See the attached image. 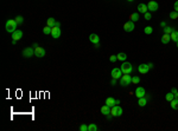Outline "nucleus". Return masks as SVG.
Returning a JSON list of instances; mask_svg holds the SVG:
<instances>
[{"instance_id": "obj_1", "label": "nucleus", "mask_w": 178, "mask_h": 131, "mask_svg": "<svg viewBox=\"0 0 178 131\" xmlns=\"http://www.w3.org/2000/svg\"><path fill=\"white\" fill-rule=\"evenodd\" d=\"M5 29H6L7 32H9V33H13L14 31H17V23L14 19H9L6 21V24H5Z\"/></svg>"}, {"instance_id": "obj_2", "label": "nucleus", "mask_w": 178, "mask_h": 131, "mask_svg": "<svg viewBox=\"0 0 178 131\" xmlns=\"http://www.w3.org/2000/svg\"><path fill=\"white\" fill-rule=\"evenodd\" d=\"M131 83H132V77H131L128 73H126V74H123V76H121V78H120V85H121V86L126 88V86L131 85Z\"/></svg>"}, {"instance_id": "obj_3", "label": "nucleus", "mask_w": 178, "mask_h": 131, "mask_svg": "<svg viewBox=\"0 0 178 131\" xmlns=\"http://www.w3.org/2000/svg\"><path fill=\"white\" fill-rule=\"evenodd\" d=\"M122 107L120 105H114V106L110 107V114L112 117H120L122 114Z\"/></svg>"}, {"instance_id": "obj_4", "label": "nucleus", "mask_w": 178, "mask_h": 131, "mask_svg": "<svg viewBox=\"0 0 178 131\" xmlns=\"http://www.w3.org/2000/svg\"><path fill=\"white\" fill-rule=\"evenodd\" d=\"M152 67H153V64H152V63H150V64H140L139 66H138V71L141 74H146Z\"/></svg>"}, {"instance_id": "obj_5", "label": "nucleus", "mask_w": 178, "mask_h": 131, "mask_svg": "<svg viewBox=\"0 0 178 131\" xmlns=\"http://www.w3.org/2000/svg\"><path fill=\"white\" fill-rule=\"evenodd\" d=\"M121 71H122L123 74H126V73L129 74L131 72L133 71L132 64H131V63H127V62H123L122 64H121Z\"/></svg>"}, {"instance_id": "obj_6", "label": "nucleus", "mask_w": 178, "mask_h": 131, "mask_svg": "<svg viewBox=\"0 0 178 131\" xmlns=\"http://www.w3.org/2000/svg\"><path fill=\"white\" fill-rule=\"evenodd\" d=\"M33 47H35V56L38 58H43L45 57V50L40 46H38L37 44H33Z\"/></svg>"}, {"instance_id": "obj_7", "label": "nucleus", "mask_w": 178, "mask_h": 131, "mask_svg": "<svg viewBox=\"0 0 178 131\" xmlns=\"http://www.w3.org/2000/svg\"><path fill=\"white\" fill-rule=\"evenodd\" d=\"M35 56V47H26L25 50H23V57L25 58H31Z\"/></svg>"}, {"instance_id": "obj_8", "label": "nucleus", "mask_w": 178, "mask_h": 131, "mask_svg": "<svg viewBox=\"0 0 178 131\" xmlns=\"http://www.w3.org/2000/svg\"><path fill=\"white\" fill-rule=\"evenodd\" d=\"M147 8H148L150 12H156V11H158L159 8V5L157 1H154V0H151L148 4H147Z\"/></svg>"}, {"instance_id": "obj_9", "label": "nucleus", "mask_w": 178, "mask_h": 131, "mask_svg": "<svg viewBox=\"0 0 178 131\" xmlns=\"http://www.w3.org/2000/svg\"><path fill=\"white\" fill-rule=\"evenodd\" d=\"M135 26H134V23L132 21V20H128V21H126L125 24H123V30H125L126 32H132L134 31Z\"/></svg>"}, {"instance_id": "obj_10", "label": "nucleus", "mask_w": 178, "mask_h": 131, "mask_svg": "<svg viewBox=\"0 0 178 131\" xmlns=\"http://www.w3.org/2000/svg\"><path fill=\"white\" fill-rule=\"evenodd\" d=\"M106 105H108L109 107H112V106H114V105H118V104H120V100L119 99H115V98H113V97H108L106 99V103H104Z\"/></svg>"}, {"instance_id": "obj_11", "label": "nucleus", "mask_w": 178, "mask_h": 131, "mask_svg": "<svg viewBox=\"0 0 178 131\" xmlns=\"http://www.w3.org/2000/svg\"><path fill=\"white\" fill-rule=\"evenodd\" d=\"M121 74H122V71H121V69H119V67H114V69L112 70V78L119 79V78H121Z\"/></svg>"}, {"instance_id": "obj_12", "label": "nucleus", "mask_w": 178, "mask_h": 131, "mask_svg": "<svg viewBox=\"0 0 178 131\" xmlns=\"http://www.w3.org/2000/svg\"><path fill=\"white\" fill-rule=\"evenodd\" d=\"M51 36L54 39H58L59 37H61V29L57 26H54L51 30Z\"/></svg>"}, {"instance_id": "obj_13", "label": "nucleus", "mask_w": 178, "mask_h": 131, "mask_svg": "<svg viewBox=\"0 0 178 131\" xmlns=\"http://www.w3.org/2000/svg\"><path fill=\"white\" fill-rule=\"evenodd\" d=\"M23 38V31H20V30H17V31H14L13 33H12V40H20V39Z\"/></svg>"}, {"instance_id": "obj_14", "label": "nucleus", "mask_w": 178, "mask_h": 131, "mask_svg": "<svg viewBox=\"0 0 178 131\" xmlns=\"http://www.w3.org/2000/svg\"><path fill=\"white\" fill-rule=\"evenodd\" d=\"M134 95L137 96L138 98H141V97H144V96L146 95V91H145V89H144V88H141V86H138V88L135 89Z\"/></svg>"}, {"instance_id": "obj_15", "label": "nucleus", "mask_w": 178, "mask_h": 131, "mask_svg": "<svg viewBox=\"0 0 178 131\" xmlns=\"http://www.w3.org/2000/svg\"><path fill=\"white\" fill-rule=\"evenodd\" d=\"M138 105H139V106H141V107H144V106H146V104L147 103H148V99H150V97L148 96H144V97H141V98H138Z\"/></svg>"}, {"instance_id": "obj_16", "label": "nucleus", "mask_w": 178, "mask_h": 131, "mask_svg": "<svg viewBox=\"0 0 178 131\" xmlns=\"http://www.w3.org/2000/svg\"><path fill=\"white\" fill-rule=\"evenodd\" d=\"M138 12L141 13V14H145L146 12H148V8H147V5L146 4H139L138 5Z\"/></svg>"}, {"instance_id": "obj_17", "label": "nucleus", "mask_w": 178, "mask_h": 131, "mask_svg": "<svg viewBox=\"0 0 178 131\" xmlns=\"http://www.w3.org/2000/svg\"><path fill=\"white\" fill-rule=\"evenodd\" d=\"M89 41L90 43H93L95 45V44H99L100 43V37L97 36L96 33H92L89 36Z\"/></svg>"}, {"instance_id": "obj_18", "label": "nucleus", "mask_w": 178, "mask_h": 131, "mask_svg": "<svg viewBox=\"0 0 178 131\" xmlns=\"http://www.w3.org/2000/svg\"><path fill=\"white\" fill-rule=\"evenodd\" d=\"M101 113H102V114H104L106 117H107V116H109V114H110V107H109L108 105L104 104L103 106L101 107Z\"/></svg>"}, {"instance_id": "obj_19", "label": "nucleus", "mask_w": 178, "mask_h": 131, "mask_svg": "<svg viewBox=\"0 0 178 131\" xmlns=\"http://www.w3.org/2000/svg\"><path fill=\"white\" fill-rule=\"evenodd\" d=\"M140 19V15H139V12H137V13H132V14L129 15V20H132L133 23H135V21H138V20Z\"/></svg>"}, {"instance_id": "obj_20", "label": "nucleus", "mask_w": 178, "mask_h": 131, "mask_svg": "<svg viewBox=\"0 0 178 131\" xmlns=\"http://www.w3.org/2000/svg\"><path fill=\"white\" fill-rule=\"evenodd\" d=\"M116 57H118V60H120V62H126V59H127V54L125 52H120L119 54H116Z\"/></svg>"}, {"instance_id": "obj_21", "label": "nucleus", "mask_w": 178, "mask_h": 131, "mask_svg": "<svg viewBox=\"0 0 178 131\" xmlns=\"http://www.w3.org/2000/svg\"><path fill=\"white\" fill-rule=\"evenodd\" d=\"M170 40H171L170 34H165V33H164V36L161 37V43H163V44H169V43H170Z\"/></svg>"}, {"instance_id": "obj_22", "label": "nucleus", "mask_w": 178, "mask_h": 131, "mask_svg": "<svg viewBox=\"0 0 178 131\" xmlns=\"http://www.w3.org/2000/svg\"><path fill=\"white\" fill-rule=\"evenodd\" d=\"M170 37H171V40H172V41L178 43V31H176V30H175V31L170 34Z\"/></svg>"}, {"instance_id": "obj_23", "label": "nucleus", "mask_w": 178, "mask_h": 131, "mask_svg": "<svg viewBox=\"0 0 178 131\" xmlns=\"http://www.w3.org/2000/svg\"><path fill=\"white\" fill-rule=\"evenodd\" d=\"M171 107H172V109L173 110H178V99H177V98H175V99H172V100H171Z\"/></svg>"}, {"instance_id": "obj_24", "label": "nucleus", "mask_w": 178, "mask_h": 131, "mask_svg": "<svg viewBox=\"0 0 178 131\" xmlns=\"http://www.w3.org/2000/svg\"><path fill=\"white\" fill-rule=\"evenodd\" d=\"M173 31H175V29H173V27H171V26H165V27H164V33H165V34H171Z\"/></svg>"}, {"instance_id": "obj_25", "label": "nucleus", "mask_w": 178, "mask_h": 131, "mask_svg": "<svg viewBox=\"0 0 178 131\" xmlns=\"http://www.w3.org/2000/svg\"><path fill=\"white\" fill-rule=\"evenodd\" d=\"M55 24H56V20H55L54 18H49V19L46 20V25H47V26L54 27V26H55Z\"/></svg>"}, {"instance_id": "obj_26", "label": "nucleus", "mask_w": 178, "mask_h": 131, "mask_svg": "<svg viewBox=\"0 0 178 131\" xmlns=\"http://www.w3.org/2000/svg\"><path fill=\"white\" fill-rule=\"evenodd\" d=\"M165 99L167 100V102H171L172 99H175V95H173L172 92H169L165 95Z\"/></svg>"}, {"instance_id": "obj_27", "label": "nucleus", "mask_w": 178, "mask_h": 131, "mask_svg": "<svg viewBox=\"0 0 178 131\" xmlns=\"http://www.w3.org/2000/svg\"><path fill=\"white\" fill-rule=\"evenodd\" d=\"M97 130H99V128H97V125H95L94 123L88 125V131H97Z\"/></svg>"}, {"instance_id": "obj_28", "label": "nucleus", "mask_w": 178, "mask_h": 131, "mask_svg": "<svg viewBox=\"0 0 178 131\" xmlns=\"http://www.w3.org/2000/svg\"><path fill=\"white\" fill-rule=\"evenodd\" d=\"M51 30H52V27H50L46 25V26L43 29V33L44 34H51Z\"/></svg>"}, {"instance_id": "obj_29", "label": "nucleus", "mask_w": 178, "mask_h": 131, "mask_svg": "<svg viewBox=\"0 0 178 131\" xmlns=\"http://www.w3.org/2000/svg\"><path fill=\"white\" fill-rule=\"evenodd\" d=\"M14 20H16L17 25H21V24H23V23H24V18L21 17V15H18V17H17Z\"/></svg>"}, {"instance_id": "obj_30", "label": "nucleus", "mask_w": 178, "mask_h": 131, "mask_svg": "<svg viewBox=\"0 0 178 131\" xmlns=\"http://www.w3.org/2000/svg\"><path fill=\"white\" fill-rule=\"evenodd\" d=\"M169 17H170L171 19H177V18H178V12H176V11H172V12H170Z\"/></svg>"}, {"instance_id": "obj_31", "label": "nucleus", "mask_w": 178, "mask_h": 131, "mask_svg": "<svg viewBox=\"0 0 178 131\" xmlns=\"http://www.w3.org/2000/svg\"><path fill=\"white\" fill-rule=\"evenodd\" d=\"M144 32H145L146 34H151L152 32H153V27H151V26H146V27L144 29Z\"/></svg>"}, {"instance_id": "obj_32", "label": "nucleus", "mask_w": 178, "mask_h": 131, "mask_svg": "<svg viewBox=\"0 0 178 131\" xmlns=\"http://www.w3.org/2000/svg\"><path fill=\"white\" fill-rule=\"evenodd\" d=\"M132 83H133V84H139V83H140V78H139L138 76L132 77Z\"/></svg>"}, {"instance_id": "obj_33", "label": "nucleus", "mask_w": 178, "mask_h": 131, "mask_svg": "<svg viewBox=\"0 0 178 131\" xmlns=\"http://www.w3.org/2000/svg\"><path fill=\"white\" fill-rule=\"evenodd\" d=\"M144 17H145V19H146V20H151V19H152V15H151V13H150V11L145 13Z\"/></svg>"}, {"instance_id": "obj_34", "label": "nucleus", "mask_w": 178, "mask_h": 131, "mask_svg": "<svg viewBox=\"0 0 178 131\" xmlns=\"http://www.w3.org/2000/svg\"><path fill=\"white\" fill-rule=\"evenodd\" d=\"M116 60H118V57H116V56H113V54H112L110 57H109V62H112V63H115Z\"/></svg>"}, {"instance_id": "obj_35", "label": "nucleus", "mask_w": 178, "mask_h": 131, "mask_svg": "<svg viewBox=\"0 0 178 131\" xmlns=\"http://www.w3.org/2000/svg\"><path fill=\"white\" fill-rule=\"evenodd\" d=\"M80 130H81V131H88V125H85V124H82V125L80 126Z\"/></svg>"}, {"instance_id": "obj_36", "label": "nucleus", "mask_w": 178, "mask_h": 131, "mask_svg": "<svg viewBox=\"0 0 178 131\" xmlns=\"http://www.w3.org/2000/svg\"><path fill=\"white\" fill-rule=\"evenodd\" d=\"M173 8H175V11H176V12H178V0L175 3V5H173Z\"/></svg>"}, {"instance_id": "obj_37", "label": "nucleus", "mask_w": 178, "mask_h": 131, "mask_svg": "<svg viewBox=\"0 0 178 131\" xmlns=\"http://www.w3.org/2000/svg\"><path fill=\"white\" fill-rule=\"evenodd\" d=\"M110 84H112V85H115V84H116V79L112 78V80H110Z\"/></svg>"}, {"instance_id": "obj_38", "label": "nucleus", "mask_w": 178, "mask_h": 131, "mask_svg": "<svg viewBox=\"0 0 178 131\" xmlns=\"http://www.w3.org/2000/svg\"><path fill=\"white\" fill-rule=\"evenodd\" d=\"M171 92L173 93V95H175L176 92H177V89H175V88H172V90H171Z\"/></svg>"}, {"instance_id": "obj_39", "label": "nucleus", "mask_w": 178, "mask_h": 131, "mask_svg": "<svg viewBox=\"0 0 178 131\" xmlns=\"http://www.w3.org/2000/svg\"><path fill=\"white\" fill-rule=\"evenodd\" d=\"M55 26H57V27H59V26H61V24H59V23H58V21H56V24H55Z\"/></svg>"}, {"instance_id": "obj_40", "label": "nucleus", "mask_w": 178, "mask_h": 131, "mask_svg": "<svg viewBox=\"0 0 178 131\" xmlns=\"http://www.w3.org/2000/svg\"><path fill=\"white\" fill-rule=\"evenodd\" d=\"M160 26H161V27H165V26H166V24L163 21V23H161V24H160Z\"/></svg>"}, {"instance_id": "obj_41", "label": "nucleus", "mask_w": 178, "mask_h": 131, "mask_svg": "<svg viewBox=\"0 0 178 131\" xmlns=\"http://www.w3.org/2000/svg\"><path fill=\"white\" fill-rule=\"evenodd\" d=\"M175 98H177V99H178V91L175 93Z\"/></svg>"}, {"instance_id": "obj_42", "label": "nucleus", "mask_w": 178, "mask_h": 131, "mask_svg": "<svg viewBox=\"0 0 178 131\" xmlns=\"http://www.w3.org/2000/svg\"><path fill=\"white\" fill-rule=\"evenodd\" d=\"M95 47L99 48V47H100V43H99V44H95Z\"/></svg>"}, {"instance_id": "obj_43", "label": "nucleus", "mask_w": 178, "mask_h": 131, "mask_svg": "<svg viewBox=\"0 0 178 131\" xmlns=\"http://www.w3.org/2000/svg\"><path fill=\"white\" fill-rule=\"evenodd\" d=\"M127 1H129V3H132V1H134V0H127Z\"/></svg>"}, {"instance_id": "obj_44", "label": "nucleus", "mask_w": 178, "mask_h": 131, "mask_svg": "<svg viewBox=\"0 0 178 131\" xmlns=\"http://www.w3.org/2000/svg\"><path fill=\"white\" fill-rule=\"evenodd\" d=\"M177 47H178V43H177Z\"/></svg>"}]
</instances>
